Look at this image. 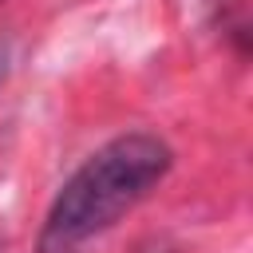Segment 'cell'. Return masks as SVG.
<instances>
[{
  "label": "cell",
  "instance_id": "6da1fadb",
  "mask_svg": "<svg viewBox=\"0 0 253 253\" xmlns=\"http://www.w3.org/2000/svg\"><path fill=\"white\" fill-rule=\"evenodd\" d=\"M174 166L166 138L150 130H126L95 146L75 174L55 190L43 225L36 233V253H75L123 213H130Z\"/></svg>",
  "mask_w": 253,
  "mask_h": 253
},
{
  "label": "cell",
  "instance_id": "7a4b0ae2",
  "mask_svg": "<svg viewBox=\"0 0 253 253\" xmlns=\"http://www.w3.org/2000/svg\"><path fill=\"white\" fill-rule=\"evenodd\" d=\"M8 59H12V51H8V43H0V87L8 79Z\"/></svg>",
  "mask_w": 253,
  "mask_h": 253
}]
</instances>
